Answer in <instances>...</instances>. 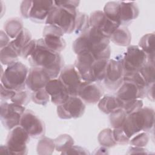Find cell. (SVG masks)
Returning a JSON list of instances; mask_svg holds the SVG:
<instances>
[{"label": "cell", "instance_id": "27", "mask_svg": "<svg viewBox=\"0 0 155 155\" xmlns=\"http://www.w3.org/2000/svg\"><path fill=\"white\" fill-rule=\"evenodd\" d=\"M31 38L32 36L30 31L27 28H24L17 37L10 42V44L16 50L21 56V50L32 39Z\"/></svg>", "mask_w": 155, "mask_h": 155}, {"label": "cell", "instance_id": "22", "mask_svg": "<svg viewBox=\"0 0 155 155\" xmlns=\"http://www.w3.org/2000/svg\"><path fill=\"white\" fill-rule=\"evenodd\" d=\"M110 40L117 45L126 47L131 43V35L127 27L120 26L110 36Z\"/></svg>", "mask_w": 155, "mask_h": 155}, {"label": "cell", "instance_id": "9", "mask_svg": "<svg viewBox=\"0 0 155 155\" xmlns=\"http://www.w3.org/2000/svg\"><path fill=\"white\" fill-rule=\"evenodd\" d=\"M0 108L1 121L6 130L10 131L19 125L21 116L26 110L25 107L13 102L2 101Z\"/></svg>", "mask_w": 155, "mask_h": 155}, {"label": "cell", "instance_id": "6", "mask_svg": "<svg viewBox=\"0 0 155 155\" xmlns=\"http://www.w3.org/2000/svg\"><path fill=\"white\" fill-rule=\"evenodd\" d=\"M54 6L53 1H23L20 6L22 16L36 23H42Z\"/></svg>", "mask_w": 155, "mask_h": 155}, {"label": "cell", "instance_id": "18", "mask_svg": "<svg viewBox=\"0 0 155 155\" xmlns=\"http://www.w3.org/2000/svg\"><path fill=\"white\" fill-rule=\"evenodd\" d=\"M45 88L50 96L51 102L57 106L65 102L70 96L67 88L59 78L51 79Z\"/></svg>", "mask_w": 155, "mask_h": 155}, {"label": "cell", "instance_id": "2", "mask_svg": "<svg viewBox=\"0 0 155 155\" xmlns=\"http://www.w3.org/2000/svg\"><path fill=\"white\" fill-rule=\"evenodd\" d=\"M28 62L31 67L43 68L51 79L57 78L64 67L62 56L46 47L42 38L37 39L36 48L29 57Z\"/></svg>", "mask_w": 155, "mask_h": 155}, {"label": "cell", "instance_id": "5", "mask_svg": "<svg viewBox=\"0 0 155 155\" xmlns=\"http://www.w3.org/2000/svg\"><path fill=\"white\" fill-rule=\"evenodd\" d=\"M77 8L57 6L54 4L45 21V24L54 25L61 28L65 34L74 32Z\"/></svg>", "mask_w": 155, "mask_h": 155}, {"label": "cell", "instance_id": "4", "mask_svg": "<svg viewBox=\"0 0 155 155\" xmlns=\"http://www.w3.org/2000/svg\"><path fill=\"white\" fill-rule=\"evenodd\" d=\"M28 67L18 61L8 65L1 74V84L10 90L18 91L25 89L28 73Z\"/></svg>", "mask_w": 155, "mask_h": 155}, {"label": "cell", "instance_id": "34", "mask_svg": "<svg viewBox=\"0 0 155 155\" xmlns=\"http://www.w3.org/2000/svg\"><path fill=\"white\" fill-rule=\"evenodd\" d=\"M127 114L122 108L118 109L110 114L109 120L113 128L122 127L127 117Z\"/></svg>", "mask_w": 155, "mask_h": 155}, {"label": "cell", "instance_id": "20", "mask_svg": "<svg viewBox=\"0 0 155 155\" xmlns=\"http://www.w3.org/2000/svg\"><path fill=\"white\" fill-rule=\"evenodd\" d=\"M120 25L125 26L136 19L139 14L137 4L133 1H119Z\"/></svg>", "mask_w": 155, "mask_h": 155}, {"label": "cell", "instance_id": "10", "mask_svg": "<svg viewBox=\"0 0 155 155\" xmlns=\"http://www.w3.org/2000/svg\"><path fill=\"white\" fill-rule=\"evenodd\" d=\"M124 75L122 59H110L104 79L105 85L110 90H117L123 83Z\"/></svg>", "mask_w": 155, "mask_h": 155}, {"label": "cell", "instance_id": "13", "mask_svg": "<svg viewBox=\"0 0 155 155\" xmlns=\"http://www.w3.org/2000/svg\"><path fill=\"white\" fill-rule=\"evenodd\" d=\"M91 27L97 29L104 36L109 38L120 25L110 19L103 11L96 10L89 16Z\"/></svg>", "mask_w": 155, "mask_h": 155}, {"label": "cell", "instance_id": "31", "mask_svg": "<svg viewBox=\"0 0 155 155\" xmlns=\"http://www.w3.org/2000/svg\"><path fill=\"white\" fill-rule=\"evenodd\" d=\"M36 150L38 154L41 155L51 154L55 150L54 140L47 137H43L38 141Z\"/></svg>", "mask_w": 155, "mask_h": 155}, {"label": "cell", "instance_id": "28", "mask_svg": "<svg viewBox=\"0 0 155 155\" xmlns=\"http://www.w3.org/2000/svg\"><path fill=\"white\" fill-rule=\"evenodd\" d=\"M143 77L147 86L154 84L155 78V67L154 61L148 60L147 62L139 71Z\"/></svg>", "mask_w": 155, "mask_h": 155}, {"label": "cell", "instance_id": "26", "mask_svg": "<svg viewBox=\"0 0 155 155\" xmlns=\"http://www.w3.org/2000/svg\"><path fill=\"white\" fill-rule=\"evenodd\" d=\"M19 56V53L10 44L1 48L0 61L2 65L8 66L14 64L18 62V59Z\"/></svg>", "mask_w": 155, "mask_h": 155}, {"label": "cell", "instance_id": "37", "mask_svg": "<svg viewBox=\"0 0 155 155\" xmlns=\"http://www.w3.org/2000/svg\"><path fill=\"white\" fill-rule=\"evenodd\" d=\"M31 100V94L24 90L16 91L15 95L10 99L12 102L25 107Z\"/></svg>", "mask_w": 155, "mask_h": 155}, {"label": "cell", "instance_id": "11", "mask_svg": "<svg viewBox=\"0 0 155 155\" xmlns=\"http://www.w3.org/2000/svg\"><path fill=\"white\" fill-rule=\"evenodd\" d=\"M85 110V104L78 96H70L64 104L57 106V114L60 119L81 117Z\"/></svg>", "mask_w": 155, "mask_h": 155}, {"label": "cell", "instance_id": "41", "mask_svg": "<svg viewBox=\"0 0 155 155\" xmlns=\"http://www.w3.org/2000/svg\"><path fill=\"white\" fill-rule=\"evenodd\" d=\"M90 154V152L84 147L78 145H73L70 148L63 153V154Z\"/></svg>", "mask_w": 155, "mask_h": 155}, {"label": "cell", "instance_id": "42", "mask_svg": "<svg viewBox=\"0 0 155 155\" xmlns=\"http://www.w3.org/2000/svg\"><path fill=\"white\" fill-rule=\"evenodd\" d=\"M79 2V1H54V4L57 6L77 8Z\"/></svg>", "mask_w": 155, "mask_h": 155}, {"label": "cell", "instance_id": "8", "mask_svg": "<svg viewBox=\"0 0 155 155\" xmlns=\"http://www.w3.org/2000/svg\"><path fill=\"white\" fill-rule=\"evenodd\" d=\"M147 61V55L138 45H130L122 58L124 74L138 72Z\"/></svg>", "mask_w": 155, "mask_h": 155}, {"label": "cell", "instance_id": "23", "mask_svg": "<svg viewBox=\"0 0 155 155\" xmlns=\"http://www.w3.org/2000/svg\"><path fill=\"white\" fill-rule=\"evenodd\" d=\"M42 39L46 47L56 53H60L66 46L65 41L62 36L55 35H46L43 36Z\"/></svg>", "mask_w": 155, "mask_h": 155}, {"label": "cell", "instance_id": "21", "mask_svg": "<svg viewBox=\"0 0 155 155\" xmlns=\"http://www.w3.org/2000/svg\"><path fill=\"white\" fill-rule=\"evenodd\" d=\"M123 102L116 96L113 95H105L101 97L97 104L99 109L105 114H110L113 111L122 108Z\"/></svg>", "mask_w": 155, "mask_h": 155}, {"label": "cell", "instance_id": "38", "mask_svg": "<svg viewBox=\"0 0 155 155\" xmlns=\"http://www.w3.org/2000/svg\"><path fill=\"white\" fill-rule=\"evenodd\" d=\"M143 101L140 99H133L125 102L123 104L122 109L127 115L134 113L143 107Z\"/></svg>", "mask_w": 155, "mask_h": 155}, {"label": "cell", "instance_id": "46", "mask_svg": "<svg viewBox=\"0 0 155 155\" xmlns=\"http://www.w3.org/2000/svg\"><path fill=\"white\" fill-rule=\"evenodd\" d=\"M154 84H153L147 88L146 91V96L151 101L154 102Z\"/></svg>", "mask_w": 155, "mask_h": 155}, {"label": "cell", "instance_id": "45", "mask_svg": "<svg viewBox=\"0 0 155 155\" xmlns=\"http://www.w3.org/2000/svg\"><path fill=\"white\" fill-rule=\"evenodd\" d=\"M127 154H148L147 150L143 147H131L128 150Z\"/></svg>", "mask_w": 155, "mask_h": 155}, {"label": "cell", "instance_id": "44", "mask_svg": "<svg viewBox=\"0 0 155 155\" xmlns=\"http://www.w3.org/2000/svg\"><path fill=\"white\" fill-rule=\"evenodd\" d=\"M0 34H1L0 35V45H1L0 48H2L3 47L8 45L11 41L10 40V38L2 30H1Z\"/></svg>", "mask_w": 155, "mask_h": 155}, {"label": "cell", "instance_id": "3", "mask_svg": "<svg viewBox=\"0 0 155 155\" xmlns=\"http://www.w3.org/2000/svg\"><path fill=\"white\" fill-rule=\"evenodd\" d=\"M154 125V111L149 107H143L138 111L127 116L122 126L126 135L130 139L136 134L150 132Z\"/></svg>", "mask_w": 155, "mask_h": 155}, {"label": "cell", "instance_id": "12", "mask_svg": "<svg viewBox=\"0 0 155 155\" xmlns=\"http://www.w3.org/2000/svg\"><path fill=\"white\" fill-rule=\"evenodd\" d=\"M19 125L26 131L30 137L37 139L45 135V127L44 122L30 110H25L24 112Z\"/></svg>", "mask_w": 155, "mask_h": 155}, {"label": "cell", "instance_id": "40", "mask_svg": "<svg viewBox=\"0 0 155 155\" xmlns=\"http://www.w3.org/2000/svg\"><path fill=\"white\" fill-rule=\"evenodd\" d=\"M37 45V39H31L25 46L23 47L21 51V57L24 59H28L34 52Z\"/></svg>", "mask_w": 155, "mask_h": 155}, {"label": "cell", "instance_id": "24", "mask_svg": "<svg viewBox=\"0 0 155 155\" xmlns=\"http://www.w3.org/2000/svg\"><path fill=\"white\" fill-rule=\"evenodd\" d=\"M147 55L148 60L154 61V34L147 33L140 39L138 45Z\"/></svg>", "mask_w": 155, "mask_h": 155}, {"label": "cell", "instance_id": "1", "mask_svg": "<svg viewBox=\"0 0 155 155\" xmlns=\"http://www.w3.org/2000/svg\"><path fill=\"white\" fill-rule=\"evenodd\" d=\"M110 41L109 38L104 36L97 29L90 27L73 42V50L77 55L88 51L96 59H110Z\"/></svg>", "mask_w": 155, "mask_h": 155}, {"label": "cell", "instance_id": "33", "mask_svg": "<svg viewBox=\"0 0 155 155\" xmlns=\"http://www.w3.org/2000/svg\"><path fill=\"white\" fill-rule=\"evenodd\" d=\"M97 139L99 144L106 148L113 147L116 145L113 139V130L110 128L102 130L98 134Z\"/></svg>", "mask_w": 155, "mask_h": 155}, {"label": "cell", "instance_id": "35", "mask_svg": "<svg viewBox=\"0 0 155 155\" xmlns=\"http://www.w3.org/2000/svg\"><path fill=\"white\" fill-rule=\"evenodd\" d=\"M31 100L36 104L45 106L50 101V96L45 88H42L33 91L31 94Z\"/></svg>", "mask_w": 155, "mask_h": 155}, {"label": "cell", "instance_id": "30", "mask_svg": "<svg viewBox=\"0 0 155 155\" xmlns=\"http://www.w3.org/2000/svg\"><path fill=\"white\" fill-rule=\"evenodd\" d=\"M119 6V1H110L105 5L103 12L107 17L120 25Z\"/></svg>", "mask_w": 155, "mask_h": 155}, {"label": "cell", "instance_id": "43", "mask_svg": "<svg viewBox=\"0 0 155 155\" xmlns=\"http://www.w3.org/2000/svg\"><path fill=\"white\" fill-rule=\"evenodd\" d=\"M15 93V91L7 88L1 84V99L2 101L11 99Z\"/></svg>", "mask_w": 155, "mask_h": 155}, {"label": "cell", "instance_id": "14", "mask_svg": "<svg viewBox=\"0 0 155 155\" xmlns=\"http://www.w3.org/2000/svg\"><path fill=\"white\" fill-rule=\"evenodd\" d=\"M59 79L66 87L70 96H78L79 88L84 81L74 65H68L64 67Z\"/></svg>", "mask_w": 155, "mask_h": 155}, {"label": "cell", "instance_id": "15", "mask_svg": "<svg viewBox=\"0 0 155 155\" xmlns=\"http://www.w3.org/2000/svg\"><path fill=\"white\" fill-rule=\"evenodd\" d=\"M117 90L116 96L123 104L133 99H141L146 96L147 89L140 88L136 84L128 79H124L122 84Z\"/></svg>", "mask_w": 155, "mask_h": 155}, {"label": "cell", "instance_id": "7", "mask_svg": "<svg viewBox=\"0 0 155 155\" xmlns=\"http://www.w3.org/2000/svg\"><path fill=\"white\" fill-rule=\"evenodd\" d=\"M30 136L20 125L10 130L6 143L9 154L25 155L28 153L27 143L30 142Z\"/></svg>", "mask_w": 155, "mask_h": 155}, {"label": "cell", "instance_id": "36", "mask_svg": "<svg viewBox=\"0 0 155 155\" xmlns=\"http://www.w3.org/2000/svg\"><path fill=\"white\" fill-rule=\"evenodd\" d=\"M149 141V136L148 133L145 131L139 132L130 139L129 143L131 146L137 147H145Z\"/></svg>", "mask_w": 155, "mask_h": 155}, {"label": "cell", "instance_id": "39", "mask_svg": "<svg viewBox=\"0 0 155 155\" xmlns=\"http://www.w3.org/2000/svg\"><path fill=\"white\" fill-rule=\"evenodd\" d=\"M113 136L116 145H125L129 143L130 138L126 135L122 127L114 128L113 130Z\"/></svg>", "mask_w": 155, "mask_h": 155}, {"label": "cell", "instance_id": "16", "mask_svg": "<svg viewBox=\"0 0 155 155\" xmlns=\"http://www.w3.org/2000/svg\"><path fill=\"white\" fill-rule=\"evenodd\" d=\"M96 59L93 54L88 51L79 54L74 62V66L78 69L84 81L93 82V70Z\"/></svg>", "mask_w": 155, "mask_h": 155}, {"label": "cell", "instance_id": "32", "mask_svg": "<svg viewBox=\"0 0 155 155\" xmlns=\"http://www.w3.org/2000/svg\"><path fill=\"white\" fill-rule=\"evenodd\" d=\"M90 27L89 16L85 13L78 11L76 19L74 33L76 35H81Z\"/></svg>", "mask_w": 155, "mask_h": 155}, {"label": "cell", "instance_id": "29", "mask_svg": "<svg viewBox=\"0 0 155 155\" xmlns=\"http://www.w3.org/2000/svg\"><path fill=\"white\" fill-rule=\"evenodd\" d=\"M55 143V150L57 151L61 152L63 154L66 151L74 145V139L67 134H62L54 139Z\"/></svg>", "mask_w": 155, "mask_h": 155}, {"label": "cell", "instance_id": "19", "mask_svg": "<svg viewBox=\"0 0 155 155\" xmlns=\"http://www.w3.org/2000/svg\"><path fill=\"white\" fill-rule=\"evenodd\" d=\"M50 80V78L43 68L31 67L28 71L26 86L28 90L33 92L45 88Z\"/></svg>", "mask_w": 155, "mask_h": 155}, {"label": "cell", "instance_id": "25", "mask_svg": "<svg viewBox=\"0 0 155 155\" xmlns=\"http://www.w3.org/2000/svg\"><path fill=\"white\" fill-rule=\"evenodd\" d=\"M4 31L12 39H15L24 28L22 21L18 18L7 19L4 25Z\"/></svg>", "mask_w": 155, "mask_h": 155}, {"label": "cell", "instance_id": "17", "mask_svg": "<svg viewBox=\"0 0 155 155\" xmlns=\"http://www.w3.org/2000/svg\"><path fill=\"white\" fill-rule=\"evenodd\" d=\"M103 95V90L96 82L83 81L80 85L78 96L85 104H95L97 103Z\"/></svg>", "mask_w": 155, "mask_h": 155}]
</instances>
